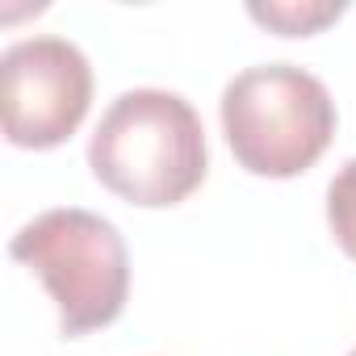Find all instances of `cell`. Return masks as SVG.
<instances>
[{
    "instance_id": "8992f818",
    "label": "cell",
    "mask_w": 356,
    "mask_h": 356,
    "mask_svg": "<svg viewBox=\"0 0 356 356\" xmlns=\"http://www.w3.org/2000/svg\"><path fill=\"white\" fill-rule=\"evenodd\" d=\"M327 222L335 243L356 260V159H348L327 185Z\"/></svg>"
},
{
    "instance_id": "3957f363",
    "label": "cell",
    "mask_w": 356,
    "mask_h": 356,
    "mask_svg": "<svg viewBox=\"0 0 356 356\" xmlns=\"http://www.w3.org/2000/svg\"><path fill=\"white\" fill-rule=\"evenodd\" d=\"M13 260L34 268L59 306L63 335H88L109 327L130 293V256L118 227L92 210H47L26 222L13 243Z\"/></svg>"
},
{
    "instance_id": "52a82bcc",
    "label": "cell",
    "mask_w": 356,
    "mask_h": 356,
    "mask_svg": "<svg viewBox=\"0 0 356 356\" xmlns=\"http://www.w3.org/2000/svg\"><path fill=\"white\" fill-rule=\"evenodd\" d=\"M348 356H356V348H352V352H348Z\"/></svg>"
},
{
    "instance_id": "7a4b0ae2",
    "label": "cell",
    "mask_w": 356,
    "mask_h": 356,
    "mask_svg": "<svg viewBox=\"0 0 356 356\" xmlns=\"http://www.w3.org/2000/svg\"><path fill=\"white\" fill-rule=\"evenodd\" d=\"M222 134L252 176H298L335 138V101L318 76L293 63H260L222 88Z\"/></svg>"
},
{
    "instance_id": "5b68a950",
    "label": "cell",
    "mask_w": 356,
    "mask_h": 356,
    "mask_svg": "<svg viewBox=\"0 0 356 356\" xmlns=\"http://www.w3.org/2000/svg\"><path fill=\"white\" fill-rule=\"evenodd\" d=\"M248 13L285 38H306V34L323 30L327 22H335L343 13V5H298V0H281V5H252Z\"/></svg>"
},
{
    "instance_id": "277c9868",
    "label": "cell",
    "mask_w": 356,
    "mask_h": 356,
    "mask_svg": "<svg viewBox=\"0 0 356 356\" xmlns=\"http://www.w3.org/2000/svg\"><path fill=\"white\" fill-rule=\"evenodd\" d=\"M92 105V67L67 38L38 34L0 55V122L13 147L67 143Z\"/></svg>"
},
{
    "instance_id": "6da1fadb",
    "label": "cell",
    "mask_w": 356,
    "mask_h": 356,
    "mask_svg": "<svg viewBox=\"0 0 356 356\" xmlns=\"http://www.w3.org/2000/svg\"><path fill=\"white\" fill-rule=\"evenodd\" d=\"M88 168L130 206H176L206 181V126L181 92L130 88L92 130Z\"/></svg>"
}]
</instances>
